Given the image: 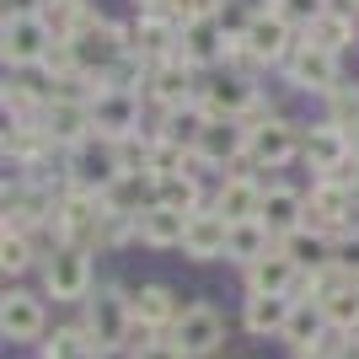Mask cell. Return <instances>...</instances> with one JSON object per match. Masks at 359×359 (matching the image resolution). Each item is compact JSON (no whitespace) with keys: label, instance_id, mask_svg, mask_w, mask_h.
I'll use <instances>...</instances> for the list:
<instances>
[{"label":"cell","instance_id":"cell-1","mask_svg":"<svg viewBox=\"0 0 359 359\" xmlns=\"http://www.w3.org/2000/svg\"><path fill=\"white\" fill-rule=\"evenodd\" d=\"M300 150H306V118H295L285 107H263L247 118V166L252 172L273 177L300 161Z\"/></svg>","mask_w":359,"mask_h":359},{"label":"cell","instance_id":"cell-2","mask_svg":"<svg viewBox=\"0 0 359 359\" xmlns=\"http://www.w3.org/2000/svg\"><path fill=\"white\" fill-rule=\"evenodd\" d=\"M81 311V327L91 332V344L102 348V359H123L129 354V338H135V306H129V285L118 279H102V285L86 295Z\"/></svg>","mask_w":359,"mask_h":359},{"label":"cell","instance_id":"cell-3","mask_svg":"<svg viewBox=\"0 0 359 359\" xmlns=\"http://www.w3.org/2000/svg\"><path fill=\"white\" fill-rule=\"evenodd\" d=\"M38 290H43L54 306H86V295L97 290V252L91 247H54L43 257V269H38Z\"/></svg>","mask_w":359,"mask_h":359},{"label":"cell","instance_id":"cell-4","mask_svg":"<svg viewBox=\"0 0 359 359\" xmlns=\"http://www.w3.org/2000/svg\"><path fill=\"white\" fill-rule=\"evenodd\" d=\"M198 107L210 113V118H252V113H263V107H279L269 97V86L263 81H252V75H236V70H204V86H198Z\"/></svg>","mask_w":359,"mask_h":359},{"label":"cell","instance_id":"cell-5","mask_svg":"<svg viewBox=\"0 0 359 359\" xmlns=\"http://www.w3.org/2000/svg\"><path fill=\"white\" fill-rule=\"evenodd\" d=\"M273 81L290 91V97H306V102H322L327 91H338L348 81L344 75V60L338 54H327V48H316V43H306L300 38V48L290 54L279 70H273Z\"/></svg>","mask_w":359,"mask_h":359},{"label":"cell","instance_id":"cell-6","mask_svg":"<svg viewBox=\"0 0 359 359\" xmlns=\"http://www.w3.org/2000/svg\"><path fill=\"white\" fill-rule=\"evenodd\" d=\"M70 48H75V60H81V70H86L91 81H102V75L113 70L123 54H129V16L97 11L86 27L70 38Z\"/></svg>","mask_w":359,"mask_h":359},{"label":"cell","instance_id":"cell-7","mask_svg":"<svg viewBox=\"0 0 359 359\" xmlns=\"http://www.w3.org/2000/svg\"><path fill=\"white\" fill-rule=\"evenodd\" d=\"M150 102L145 91H118V86H102L97 81V91H91V129L102 140H129L140 135V129H150Z\"/></svg>","mask_w":359,"mask_h":359},{"label":"cell","instance_id":"cell-8","mask_svg":"<svg viewBox=\"0 0 359 359\" xmlns=\"http://www.w3.org/2000/svg\"><path fill=\"white\" fill-rule=\"evenodd\" d=\"M0 338L16 348H38L48 338V295L43 290H22L6 285L0 295Z\"/></svg>","mask_w":359,"mask_h":359},{"label":"cell","instance_id":"cell-9","mask_svg":"<svg viewBox=\"0 0 359 359\" xmlns=\"http://www.w3.org/2000/svg\"><path fill=\"white\" fill-rule=\"evenodd\" d=\"M306 225L344 236L359 225V204H354V182L348 177H311L306 182Z\"/></svg>","mask_w":359,"mask_h":359},{"label":"cell","instance_id":"cell-10","mask_svg":"<svg viewBox=\"0 0 359 359\" xmlns=\"http://www.w3.org/2000/svg\"><path fill=\"white\" fill-rule=\"evenodd\" d=\"M231 166H247V123L241 118H210L194 140V172H204L215 182Z\"/></svg>","mask_w":359,"mask_h":359},{"label":"cell","instance_id":"cell-11","mask_svg":"<svg viewBox=\"0 0 359 359\" xmlns=\"http://www.w3.org/2000/svg\"><path fill=\"white\" fill-rule=\"evenodd\" d=\"M300 166L311 172V177H354V135H344L338 123L327 118H316L306 123V150H300Z\"/></svg>","mask_w":359,"mask_h":359},{"label":"cell","instance_id":"cell-12","mask_svg":"<svg viewBox=\"0 0 359 359\" xmlns=\"http://www.w3.org/2000/svg\"><path fill=\"white\" fill-rule=\"evenodd\" d=\"M198 86H204V70L188 65L182 54H172V60H156V65H150V75H145V102H150V113L194 107L198 102Z\"/></svg>","mask_w":359,"mask_h":359},{"label":"cell","instance_id":"cell-13","mask_svg":"<svg viewBox=\"0 0 359 359\" xmlns=\"http://www.w3.org/2000/svg\"><path fill=\"white\" fill-rule=\"evenodd\" d=\"M172 338L182 344L188 359H220L231 348V327H225V311L210 306V300H188V311L177 316Z\"/></svg>","mask_w":359,"mask_h":359},{"label":"cell","instance_id":"cell-14","mask_svg":"<svg viewBox=\"0 0 359 359\" xmlns=\"http://www.w3.org/2000/svg\"><path fill=\"white\" fill-rule=\"evenodd\" d=\"M54 43L60 38H54V27L43 16H6L0 22V60H6V70H38Z\"/></svg>","mask_w":359,"mask_h":359},{"label":"cell","instance_id":"cell-15","mask_svg":"<svg viewBox=\"0 0 359 359\" xmlns=\"http://www.w3.org/2000/svg\"><path fill=\"white\" fill-rule=\"evenodd\" d=\"M118 172H123L118 140L91 135V140H81L75 150H65V182H70V188H91V194H102Z\"/></svg>","mask_w":359,"mask_h":359},{"label":"cell","instance_id":"cell-16","mask_svg":"<svg viewBox=\"0 0 359 359\" xmlns=\"http://www.w3.org/2000/svg\"><path fill=\"white\" fill-rule=\"evenodd\" d=\"M263 172H252V166H231V172H220V177L210 182V204L225 215V220H257V210H263Z\"/></svg>","mask_w":359,"mask_h":359},{"label":"cell","instance_id":"cell-17","mask_svg":"<svg viewBox=\"0 0 359 359\" xmlns=\"http://www.w3.org/2000/svg\"><path fill=\"white\" fill-rule=\"evenodd\" d=\"M241 38H247V48L257 54V65H263L269 75H273V70H279V65H285L290 54L300 48V32L290 27V22L273 11V6H263V11L247 22V32H241Z\"/></svg>","mask_w":359,"mask_h":359},{"label":"cell","instance_id":"cell-18","mask_svg":"<svg viewBox=\"0 0 359 359\" xmlns=\"http://www.w3.org/2000/svg\"><path fill=\"white\" fill-rule=\"evenodd\" d=\"M182 48V27L161 11H129V54H140L145 65L172 60Z\"/></svg>","mask_w":359,"mask_h":359},{"label":"cell","instance_id":"cell-19","mask_svg":"<svg viewBox=\"0 0 359 359\" xmlns=\"http://www.w3.org/2000/svg\"><path fill=\"white\" fill-rule=\"evenodd\" d=\"M257 220H263L273 236L285 241L290 231H300V225H306V188L273 172V177L263 182V210H257Z\"/></svg>","mask_w":359,"mask_h":359},{"label":"cell","instance_id":"cell-20","mask_svg":"<svg viewBox=\"0 0 359 359\" xmlns=\"http://www.w3.org/2000/svg\"><path fill=\"white\" fill-rule=\"evenodd\" d=\"M129 306H135V322H145L156 332H172L177 316L188 311V295L172 290L166 279H145V285H129Z\"/></svg>","mask_w":359,"mask_h":359},{"label":"cell","instance_id":"cell-21","mask_svg":"<svg viewBox=\"0 0 359 359\" xmlns=\"http://www.w3.org/2000/svg\"><path fill=\"white\" fill-rule=\"evenodd\" d=\"M225 247H231V220L215 204L188 215V236H182V257L188 263H225Z\"/></svg>","mask_w":359,"mask_h":359},{"label":"cell","instance_id":"cell-22","mask_svg":"<svg viewBox=\"0 0 359 359\" xmlns=\"http://www.w3.org/2000/svg\"><path fill=\"white\" fill-rule=\"evenodd\" d=\"M295 285H300V263L285 247H273L241 269V295H295Z\"/></svg>","mask_w":359,"mask_h":359},{"label":"cell","instance_id":"cell-23","mask_svg":"<svg viewBox=\"0 0 359 359\" xmlns=\"http://www.w3.org/2000/svg\"><path fill=\"white\" fill-rule=\"evenodd\" d=\"M48 129V140L60 150H75L81 140H91L97 129H91V97H48L43 118H38Z\"/></svg>","mask_w":359,"mask_h":359},{"label":"cell","instance_id":"cell-24","mask_svg":"<svg viewBox=\"0 0 359 359\" xmlns=\"http://www.w3.org/2000/svg\"><path fill=\"white\" fill-rule=\"evenodd\" d=\"M300 38L316 43V48H327V54H338V60H348V54H359V11H348L344 0H338V6H327Z\"/></svg>","mask_w":359,"mask_h":359},{"label":"cell","instance_id":"cell-25","mask_svg":"<svg viewBox=\"0 0 359 359\" xmlns=\"http://www.w3.org/2000/svg\"><path fill=\"white\" fill-rule=\"evenodd\" d=\"M225 48H231V32L220 27V16H198V22H188V27H182V60L188 65H198V70H220L225 65Z\"/></svg>","mask_w":359,"mask_h":359},{"label":"cell","instance_id":"cell-26","mask_svg":"<svg viewBox=\"0 0 359 359\" xmlns=\"http://www.w3.org/2000/svg\"><path fill=\"white\" fill-rule=\"evenodd\" d=\"M290 311H295V295H241V332H247V338H273V344H279Z\"/></svg>","mask_w":359,"mask_h":359},{"label":"cell","instance_id":"cell-27","mask_svg":"<svg viewBox=\"0 0 359 359\" xmlns=\"http://www.w3.org/2000/svg\"><path fill=\"white\" fill-rule=\"evenodd\" d=\"M102 204L113 215H145L150 204H156V172H118V177L102 188Z\"/></svg>","mask_w":359,"mask_h":359},{"label":"cell","instance_id":"cell-28","mask_svg":"<svg viewBox=\"0 0 359 359\" xmlns=\"http://www.w3.org/2000/svg\"><path fill=\"white\" fill-rule=\"evenodd\" d=\"M182 236H188V215L182 210L150 204L140 215V247H150V252H182Z\"/></svg>","mask_w":359,"mask_h":359},{"label":"cell","instance_id":"cell-29","mask_svg":"<svg viewBox=\"0 0 359 359\" xmlns=\"http://www.w3.org/2000/svg\"><path fill=\"white\" fill-rule=\"evenodd\" d=\"M279 247H285V252L300 263V273H316V269H332V263H338V236L316 231V225H300V231H290Z\"/></svg>","mask_w":359,"mask_h":359},{"label":"cell","instance_id":"cell-30","mask_svg":"<svg viewBox=\"0 0 359 359\" xmlns=\"http://www.w3.org/2000/svg\"><path fill=\"white\" fill-rule=\"evenodd\" d=\"M332 327H327V311H322V300H295V311H290L285 332H279V344L295 354V348H316L327 344Z\"/></svg>","mask_w":359,"mask_h":359},{"label":"cell","instance_id":"cell-31","mask_svg":"<svg viewBox=\"0 0 359 359\" xmlns=\"http://www.w3.org/2000/svg\"><path fill=\"white\" fill-rule=\"evenodd\" d=\"M32 269H43V247L32 231H0V273L6 285H22Z\"/></svg>","mask_w":359,"mask_h":359},{"label":"cell","instance_id":"cell-32","mask_svg":"<svg viewBox=\"0 0 359 359\" xmlns=\"http://www.w3.org/2000/svg\"><path fill=\"white\" fill-rule=\"evenodd\" d=\"M273 247H279V236H273L263 220H236V225H231V247H225V263L247 269V263H257V257L273 252Z\"/></svg>","mask_w":359,"mask_h":359},{"label":"cell","instance_id":"cell-33","mask_svg":"<svg viewBox=\"0 0 359 359\" xmlns=\"http://www.w3.org/2000/svg\"><path fill=\"white\" fill-rule=\"evenodd\" d=\"M38 359H102V348L91 344V332L81 327V316H75V322H60V327L38 344Z\"/></svg>","mask_w":359,"mask_h":359},{"label":"cell","instance_id":"cell-34","mask_svg":"<svg viewBox=\"0 0 359 359\" xmlns=\"http://www.w3.org/2000/svg\"><path fill=\"white\" fill-rule=\"evenodd\" d=\"M316 107H322L316 118L338 123L344 135H354V140H359V81H344V86H338V91H327V97H322Z\"/></svg>","mask_w":359,"mask_h":359},{"label":"cell","instance_id":"cell-35","mask_svg":"<svg viewBox=\"0 0 359 359\" xmlns=\"http://www.w3.org/2000/svg\"><path fill=\"white\" fill-rule=\"evenodd\" d=\"M91 16H97V6H91V0H48V6H43V22L54 27V38H65V43L86 27Z\"/></svg>","mask_w":359,"mask_h":359},{"label":"cell","instance_id":"cell-36","mask_svg":"<svg viewBox=\"0 0 359 359\" xmlns=\"http://www.w3.org/2000/svg\"><path fill=\"white\" fill-rule=\"evenodd\" d=\"M322 311H327V327H332V332L354 338V332H359V285L332 290V295L322 300Z\"/></svg>","mask_w":359,"mask_h":359},{"label":"cell","instance_id":"cell-37","mask_svg":"<svg viewBox=\"0 0 359 359\" xmlns=\"http://www.w3.org/2000/svg\"><path fill=\"white\" fill-rule=\"evenodd\" d=\"M145 75H150V65L140 60V54H123V60L102 75V86H118V91H145Z\"/></svg>","mask_w":359,"mask_h":359},{"label":"cell","instance_id":"cell-38","mask_svg":"<svg viewBox=\"0 0 359 359\" xmlns=\"http://www.w3.org/2000/svg\"><path fill=\"white\" fill-rule=\"evenodd\" d=\"M327 6H338V0H273V11L285 16V22H290L295 32H306V27L316 22V16L327 11Z\"/></svg>","mask_w":359,"mask_h":359},{"label":"cell","instance_id":"cell-39","mask_svg":"<svg viewBox=\"0 0 359 359\" xmlns=\"http://www.w3.org/2000/svg\"><path fill=\"white\" fill-rule=\"evenodd\" d=\"M220 0H166L161 6V16H172L177 27H188V22H198V16H210Z\"/></svg>","mask_w":359,"mask_h":359},{"label":"cell","instance_id":"cell-40","mask_svg":"<svg viewBox=\"0 0 359 359\" xmlns=\"http://www.w3.org/2000/svg\"><path fill=\"white\" fill-rule=\"evenodd\" d=\"M123 359H188V354H182V344H177V338H172V332H161L156 344L135 348V354H123Z\"/></svg>","mask_w":359,"mask_h":359},{"label":"cell","instance_id":"cell-41","mask_svg":"<svg viewBox=\"0 0 359 359\" xmlns=\"http://www.w3.org/2000/svg\"><path fill=\"white\" fill-rule=\"evenodd\" d=\"M338 269H344L348 279H359V225L338 236Z\"/></svg>","mask_w":359,"mask_h":359},{"label":"cell","instance_id":"cell-42","mask_svg":"<svg viewBox=\"0 0 359 359\" xmlns=\"http://www.w3.org/2000/svg\"><path fill=\"white\" fill-rule=\"evenodd\" d=\"M338 338H344V332H332L327 344H316V348H295L290 359H338Z\"/></svg>","mask_w":359,"mask_h":359},{"label":"cell","instance_id":"cell-43","mask_svg":"<svg viewBox=\"0 0 359 359\" xmlns=\"http://www.w3.org/2000/svg\"><path fill=\"white\" fill-rule=\"evenodd\" d=\"M0 6H6V16H43L48 0H0Z\"/></svg>","mask_w":359,"mask_h":359},{"label":"cell","instance_id":"cell-44","mask_svg":"<svg viewBox=\"0 0 359 359\" xmlns=\"http://www.w3.org/2000/svg\"><path fill=\"white\" fill-rule=\"evenodd\" d=\"M348 182H354V204H359V166H354V177H348Z\"/></svg>","mask_w":359,"mask_h":359},{"label":"cell","instance_id":"cell-45","mask_svg":"<svg viewBox=\"0 0 359 359\" xmlns=\"http://www.w3.org/2000/svg\"><path fill=\"white\" fill-rule=\"evenodd\" d=\"M220 359H247V354H236V348H225V354H220Z\"/></svg>","mask_w":359,"mask_h":359},{"label":"cell","instance_id":"cell-46","mask_svg":"<svg viewBox=\"0 0 359 359\" xmlns=\"http://www.w3.org/2000/svg\"><path fill=\"white\" fill-rule=\"evenodd\" d=\"M344 6H348V11H359V0H344Z\"/></svg>","mask_w":359,"mask_h":359},{"label":"cell","instance_id":"cell-47","mask_svg":"<svg viewBox=\"0 0 359 359\" xmlns=\"http://www.w3.org/2000/svg\"><path fill=\"white\" fill-rule=\"evenodd\" d=\"M354 156H359V140H354Z\"/></svg>","mask_w":359,"mask_h":359},{"label":"cell","instance_id":"cell-48","mask_svg":"<svg viewBox=\"0 0 359 359\" xmlns=\"http://www.w3.org/2000/svg\"><path fill=\"white\" fill-rule=\"evenodd\" d=\"M354 81H359V75H354Z\"/></svg>","mask_w":359,"mask_h":359},{"label":"cell","instance_id":"cell-49","mask_svg":"<svg viewBox=\"0 0 359 359\" xmlns=\"http://www.w3.org/2000/svg\"><path fill=\"white\" fill-rule=\"evenodd\" d=\"M354 338H359V332H354Z\"/></svg>","mask_w":359,"mask_h":359}]
</instances>
